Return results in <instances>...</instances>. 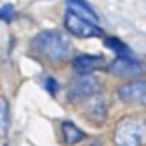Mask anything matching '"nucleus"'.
<instances>
[{
	"label": "nucleus",
	"mask_w": 146,
	"mask_h": 146,
	"mask_svg": "<svg viewBox=\"0 0 146 146\" xmlns=\"http://www.w3.org/2000/svg\"><path fill=\"white\" fill-rule=\"evenodd\" d=\"M30 50L35 57L46 61L50 65H63L70 59L72 56V43L65 33L56 32V30H46V32L37 33L30 43Z\"/></svg>",
	"instance_id": "f257e3e1"
},
{
	"label": "nucleus",
	"mask_w": 146,
	"mask_h": 146,
	"mask_svg": "<svg viewBox=\"0 0 146 146\" xmlns=\"http://www.w3.org/2000/svg\"><path fill=\"white\" fill-rule=\"evenodd\" d=\"M117 146H146V120L141 117H124L113 129Z\"/></svg>",
	"instance_id": "f03ea898"
},
{
	"label": "nucleus",
	"mask_w": 146,
	"mask_h": 146,
	"mask_svg": "<svg viewBox=\"0 0 146 146\" xmlns=\"http://www.w3.org/2000/svg\"><path fill=\"white\" fill-rule=\"evenodd\" d=\"M102 91V83L94 74H78L67 89V98L72 104H82Z\"/></svg>",
	"instance_id": "7ed1b4c3"
},
{
	"label": "nucleus",
	"mask_w": 146,
	"mask_h": 146,
	"mask_svg": "<svg viewBox=\"0 0 146 146\" xmlns=\"http://www.w3.org/2000/svg\"><path fill=\"white\" fill-rule=\"evenodd\" d=\"M65 28H67L72 35L80 37V39H89V37H102L104 35V32L94 22L80 17V15H76L74 11H70V9L65 13Z\"/></svg>",
	"instance_id": "20e7f679"
},
{
	"label": "nucleus",
	"mask_w": 146,
	"mask_h": 146,
	"mask_svg": "<svg viewBox=\"0 0 146 146\" xmlns=\"http://www.w3.org/2000/svg\"><path fill=\"white\" fill-rule=\"evenodd\" d=\"M120 102L128 106H146V80H133L117 89Z\"/></svg>",
	"instance_id": "39448f33"
},
{
	"label": "nucleus",
	"mask_w": 146,
	"mask_h": 146,
	"mask_svg": "<svg viewBox=\"0 0 146 146\" xmlns=\"http://www.w3.org/2000/svg\"><path fill=\"white\" fill-rule=\"evenodd\" d=\"M109 70L118 78H137V76L144 74L146 67L129 56H117V59L109 65Z\"/></svg>",
	"instance_id": "423d86ee"
},
{
	"label": "nucleus",
	"mask_w": 146,
	"mask_h": 146,
	"mask_svg": "<svg viewBox=\"0 0 146 146\" xmlns=\"http://www.w3.org/2000/svg\"><path fill=\"white\" fill-rule=\"evenodd\" d=\"M107 107H109V102L104 96L102 93L94 94L93 98L87 100V113L85 117L89 118L91 122H94L96 126H102L107 118Z\"/></svg>",
	"instance_id": "0eeeda50"
},
{
	"label": "nucleus",
	"mask_w": 146,
	"mask_h": 146,
	"mask_svg": "<svg viewBox=\"0 0 146 146\" xmlns=\"http://www.w3.org/2000/svg\"><path fill=\"white\" fill-rule=\"evenodd\" d=\"M72 67L78 74H93L96 70H104L107 63L100 56H78L72 61Z\"/></svg>",
	"instance_id": "6e6552de"
},
{
	"label": "nucleus",
	"mask_w": 146,
	"mask_h": 146,
	"mask_svg": "<svg viewBox=\"0 0 146 146\" xmlns=\"http://www.w3.org/2000/svg\"><path fill=\"white\" fill-rule=\"evenodd\" d=\"M61 137H63L65 144L72 146V144H78L85 139V133L78 128L76 124H72L70 120H63L61 122Z\"/></svg>",
	"instance_id": "1a4fd4ad"
},
{
	"label": "nucleus",
	"mask_w": 146,
	"mask_h": 146,
	"mask_svg": "<svg viewBox=\"0 0 146 146\" xmlns=\"http://www.w3.org/2000/svg\"><path fill=\"white\" fill-rule=\"evenodd\" d=\"M67 6H68V9L74 11L76 15H80V17H83V19H87V21L98 24L100 19H98L96 11H94L93 7L85 2V0H67Z\"/></svg>",
	"instance_id": "9d476101"
},
{
	"label": "nucleus",
	"mask_w": 146,
	"mask_h": 146,
	"mask_svg": "<svg viewBox=\"0 0 146 146\" xmlns=\"http://www.w3.org/2000/svg\"><path fill=\"white\" fill-rule=\"evenodd\" d=\"M104 44H106L111 52H115L117 56H131L128 44H124L120 39H117V37H106V39H104Z\"/></svg>",
	"instance_id": "9b49d317"
},
{
	"label": "nucleus",
	"mask_w": 146,
	"mask_h": 146,
	"mask_svg": "<svg viewBox=\"0 0 146 146\" xmlns=\"http://www.w3.org/2000/svg\"><path fill=\"white\" fill-rule=\"evenodd\" d=\"M9 128V106L7 100L0 96V137H4Z\"/></svg>",
	"instance_id": "f8f14e48"
},
{
	"label": "nucleus",
	"mask_w": 146,
	"mask_h": 146,
	"mask_svg": "<svg viewBox=\"0 0 146 146\" xmlns=\"http://www.w3.org/2000/svg\"><path fill=\"white\" fill-rule=\"evenodd\" d=\"M15 9H13V6L11 4H4V6H0V21H4V22H13V19H15Z\"/></svg>",
	"instance_id": "ddd939ff"
},
{
	"label": "nucleus",
	"mask_w": 146,
	"mask_h": 146,
	"mask_svg": "<svg viewBox=\"0 0 146 146\" xmlns=\"http://www.w3.org/2000/svg\"><path fill=\"white\" fill-rule=\"evenodd\" d=\"M44 89L48 91L52 96H56L57 94V91H59V83L56 82V78H52V76H46L44 78Z\"/></svg>",
	"instance_id": "4468645a"
},
{
	"label": "nucleus",
	"mask_w": 146,
	"mask_h": 146,
	"mask_svg": "<svg viewBox=\"0 0 146 146\" xmlns=\"http://www.w3.org/2000/svg\"><path fill=\"white\" fill-rule=\"evenodd\" d=\"M85 146H102V143H100V141H91V143L85 144Z\"/></svg>",
	"instance_id": "2eb2a0df"
}]
</instances>
